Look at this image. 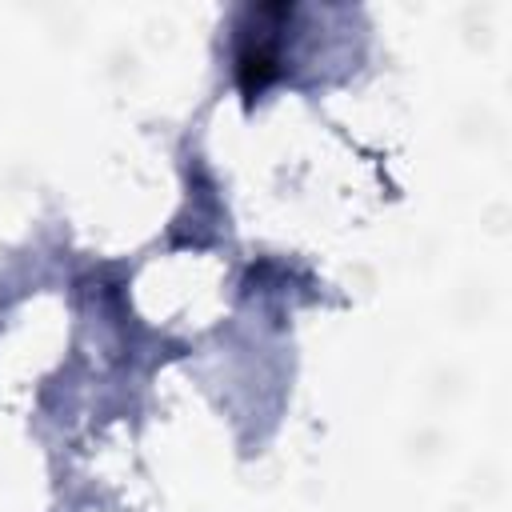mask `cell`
<instances>
[{
  "label": "cell",
  "mask_w": 512,
  "mask_h": 512,
  "mask_svg": "<svg viewBox=\"0 0 512 512\" xmlns=\"http://www.w3.org/2000/svg\"><path fill=\"white\" fill-rule=\"evenodd\" d=\"M252 28H244L240 48H236V84L244 100H256L276 76H280V28H268V8L252 12Z\"/></svg>",
  "instance_id": "1"
}]
</instances>
